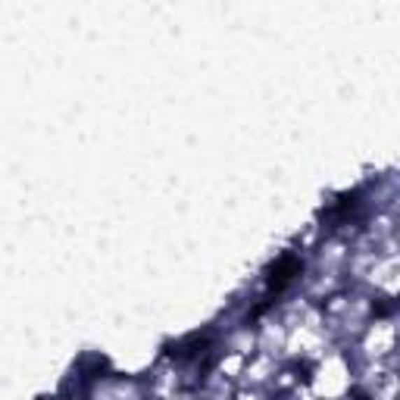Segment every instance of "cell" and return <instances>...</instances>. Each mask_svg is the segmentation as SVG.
Returning <instances> with one entry per match:
<instances>
[{
	"label": "cell",
	"mask_w": 400,
	"mask_h": 400,
	"mask_svg": "<svg viewBox=\"0 0 400 400\" xmlns=\"http://www.w3.org/2000/svg\"><path fill=\"white\" fill-rule=\"evenodd\" d=\"M297 269H300V266H297V259H294V257H282L276 266H272L269 285H272V288H276V291H282L285 285H288L291 278H294V272H297Z\"/></svg>",
	"instance_id": "6da1fadb"
}]
</instances>
